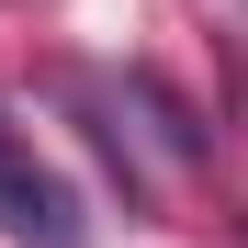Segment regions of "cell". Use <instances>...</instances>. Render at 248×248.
<instances>
[{
	"label": "cell",
	"instance_id": "1",
	"mask_svg": "<svg viewBox=\"0 0 248 248\" xmlns=\"http://www.w3.org/2000/svg\"><path fill=\"white\" fill-rule=\"evenodd\" d=\"M0 237H12V248H91L79 192H68L23 136H0Z\"/></svg>",
	"mask_w": 248,
	"mask_h": 248
}]
</instances>
